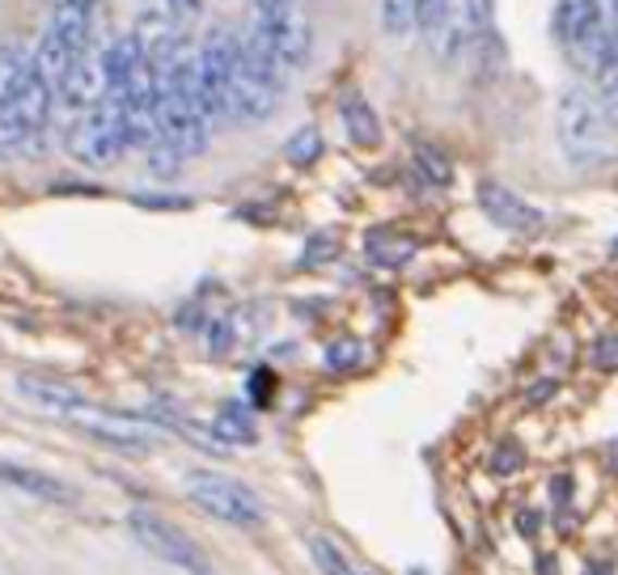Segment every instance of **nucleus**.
Instances as JSON below:
<instances>
[{"label":"nucleus","instance_id":"obj_9","mask_svg":"<svg viewBox=\"0 0 618 575\" xmlns=\"http://www.w3.org/2000/svg\"><path fill=\"white\" fill-rule=\"evenodd\" d=\"M487 35V0H445L441 13L428 22V51L445 64L470 55Z\"/></svg>","mask_w":618,"mask_h":575},{"label":"nucleus","instance_id":"obj_22","mask_svg":"<svg viewBox=\"0 0 618 575\" xmlns=\"http://www.w3.org/2000/svg\"><path fill=\"white\" fill-rule=\"evenodd\" d=\"M284 157L293 161V165H313L318 157H322V136H318V127H301V132H293L288 136V145H284Z\"/></svg>","mask_w":618,"mask_h":575},{"label":"nucleus","instance_id":"obj_6","mask_svg":"<svg viewBox=\"0 0 618 575\" xmlns=\"http://www.w3.org/2000/svg\"><path fill=\"white\" fill-rule=\"evenodd\" d=\"M64 149L77 157L89 170H107L127 153V132H123V111L119 102H102L94 111H85L64 127Z\"/></svg>","mask_w":618,"mask_h":575},{"label":"nucleus","instance_id":"obj_28","mask_svg":"<svg viewBox=\"0 0 618 575\" xmlns=\"http://www.w3.org/2000/svg\"><path fill=\"white\" fill-rule=\"evenodd\" d=\"M203 343H208L212 355H225V351L233 347V322L225 317V313H217V317H208V322H203Z\"/></svg>","mask_w":618,"mask_h":575},{"label":"nucleus","instance_id":"obj_27","mask_svg":"<svg viewBox=\"0 0 618 575\" xmlns=\"http://www.w3.org/2000/svg\"><path fill=\"white\" fill-rule=\"evenodd\" d=\"M335 241H339V237H335V229H318L306 241L301 263H306V267H322V263H331V259L339 254V246H335Z\"/></svg>","mask_w":618,"mask_h":575},{"label":"nucleus","instance_id":"obj_19","mask_svg":"<svg viewBox=\"0 0 618 575\" xmlns=\"http://www.w3.org/2000/svg\"><path fill=\"white\" fill-rule=\"evenodd\" d=\"M35 73V51L26 42H0V102H9Z\"/></svg>","mask_w":618,"mask_h":575},{"label":"nucleus","instance_id":"obj_3","mask_svg":"<svg viewBox=\"0 0 618 575\" xmlns=\"http://www.w3.org/2000/svg\"><path fill=\"white\" fill-rule=\"evenodd\" d=\"M242 39L275 55L293 77L313 60V22L301 0H250V22Z\"/></svg>","mask_w":618,"mask_h":575},{"label":"nucleus","instance_id":"obj_35","mask_svg":"<svg viewBox=\"0 0 618 575\" xmlns=\"http://www.w3.org/2000/svg\"><path fill=\"white\" fill-rule=\"evenodd\" d=\"M589 575H615V563H589Z\"/></svg>","mask_w":618,"mask_h":575},{"label":"nucleus","instance_id":"obj_11","mask_svg":"<svg viewBox=\"0 0 618 575\" xmlns=\"http://www.w3.org/2000/svg\"><path fill=\"white\" fill-rule=\"evenodd\" d=\"M474 203L504 233H542V225H546V212H539L530 199H521L512 187H504L496 178H479Z\"/></svg>","mask_w":618,"mask_h":575},{"label":"nucleus","instance_id":"obj_33","mask_svg":"<svg viewBox=\"0 0 618 575\" xmlns=\"http://www.w3.org/2000/svg\"><path fill=\"white\" fill-rule=\"evenodd\" d=\"M555 389H559V385H555V382H551V377H546V382H542V385H534L530 402H542V398H555Z\"/></svg>","mask_w":618,"mask_h":575},{"label":"nucleus","instance_id":"obj_25","mask_svg":"<svg viewBox=\"0 0 618 575\" xmlns=\"http://www.w3.org/2000/svg\"><path fill=\"white\" fill-rule=\"evenodd\" d=\"M364 364V347L356 343V339H335V343L326 347V368L331 373H356Z\"/></svg>","mask_w":618,"mask_h":575},{"label":"nucleus","instance_id":"obj_16","mask_svg":"<svg viewBox=\"0 0 618 575\" xmlns=\"http://www.w3.org/2000/svg\"><path fill=\"white\" fill-rule=\"evenodd\" d=\"M17 393L26 398V402H35L39 411H47V415H55V420H69L73 411H77L81 398L73 385H64V382H39V377H22L17 382Z\"/></svg>","mask_w":618,"mask_h":575},{"label":"nucleus","instance_id":"obj_34","mask_svg":"<svg viewBox=\"0 0 618 575\" xmlns=\"http://www.w3.org/2000/svg\"><path fill=\"white\" fill-rule=\"evenodd\" d=\"M606 13H610V35L618 42V0H606Z\"/></svg>","mask_w":618,"mask_h":575},{"label":"nucleus","instance_id":"obj_21","mask_svg":"<svg viewBox=\"0 0 618 575\" xmlns=\"http://www.w3.org/2000/svg\"><path fill=\"white\" fill-rule=\"evenodd\" d=\"M416 170H420V178L432 183V187H449L454 183V161L441 153L436 145H420L416 149Z\"/></svg>","mask_w":618,"mask_h":575},{"label":"nucleus","instance_id":"obj_14","mask_svg":"<svg viewBox=\"0 0 618 575\" xmlns=\"http://www.w3.org/2000/svg\"><path fill=\"white\" fill-rule=\"evenodd\" d=\"M445 0H382V30L390 39L424 35L428 22L441 13Z\"/></svg>","mask_w":618,"mask_h":575},{"label":"nucleus","instance_id":"obj_37","mask_svg":"<svg viewBox=\"0 0 618 575\" xmlns=\"http://www.w3.org/2000/svg\"><path fill=\"white\" fill-rule=\"evenodd\" d=\"M615 470H618V461H615Z\"/></svg>","mask_w":618,"mask_h":575},{"label":"nucleus","instance_id":"obj_8","mask_svg":"<svg viewBox=\"0 0 618 575\" xmlns=\"http://www.w3.org/2000/svg\"><path fill=\"white\" fill-rule=\"evenodd\" d=\"M127 529L140 541V550H149L157 563H165V567H174L183 575H212V563L195 546V537L187 529H178V525H170V521H161L149 508H132Z\"/></svg>","mask_w":618,"mask_h":575},{"label":"nucleus","instance_id":"obj_24","mask_svg":"<svg viewBox=\"0 0 618 575\" xmlns=\"http://www.w3.org/2000/svg\"><path fill=\"white\" fill-rule=\"evenodd\" d=\"M157 13L170 22V30L187 35L195 22H199V13H203V0H161V9H157Z\"/></svg>","mask_w":618,"mask_h":575},{"label":"nucleus","instance_id":"obj_10","mask_svg":"<svg viewBox=\"0 0 618 575\" xmlns=\"http://www.w3.org/2000/svg\"><path fill=\"white\" fill-rule=\"evenodd\" d=\"M69 423H77L85 436L102 440L115 453H149L157 445V427L149 420H132V415H115V411H98L94 402H81L69 415Z\"/></svg>","mask_w":618,"mask_h":575},{"label":"nucleus","instance_id":"obj_15","mask_svg":"<svg viewBox=\"0 0 618 575\" xmlns=\"http://www.w3.org/2000/svg\"><path fill=\"white\" fill-rule=\"evenodd\" d=\"M339 123H344V132H348V140L356 149H378L382 145V118L360 93L339 98Z\"/></svg>","mask_w":618,"mask_h":575},{"label":"nucleus","instance_id":"obj_31","mask_svg":"<svg viewBox=\"0 0 618 575\" xmlns=\"http://www.w3.org/2000/svg\"><path fill=\"white\" fill-rule=\"evenodd\" d=\"M268 393H271V373L268 368H255V377H250V398L263 407V402H268Z\"/></svg>","mask_w":618,"mask_h":575},{"label":"nucleus","instance_id":"obj_7","mask_svg":"<svg viewBox=\"0 0 618 575\" xmlns=\"http://www.w3.org/2000/svg\"><path fill=\"white\" fill-rule=\"evenodd\" d=\"M187 496L199 512H208L212 521L221 525H233V529H259L268 521L263 503L250 487L233 483V478H221V474H208V470H191L187 474Z\"/></svg>","mask_w":618,"mask_h":575},{"label":"nucleus","instance_id":"obj_36","mask_svg":"<svg viewBox=\"0 0 618 575\" xmlns=\"http://www.w3.org/2000/svg\"><path fill=\"white\" fill-rule=\"evenodd\" d=\"M610 259H618V237L610 241Z\"/></svg>","mask_w":618,"mask_h":575},{"label":"nucleus","instance_id":"obj_26","mask_svg":"<svg viewBox=\"0 0 618 575\" xmlns=\"http://www.w3.org/2000/svg\"><path fill=\"white\" fill-rule=\"evenodd\" d=\"M526 449H521V445H517V440H504V445H496V449H492V461H487V465H492V474H496V478H512V474H521V470H526Z\"/></svg>","mask_w":618,"mask_h":575},{"label":"nucleus","instance_id":"obj_12","mask_svg":"<svg viewBox=\"0 0 618 575\" xmlns=\"http://www.w3.org/2000/svg\"><path fill=\"white\" fill-rule=\"evenodd\" d=\"M42 39L69 51L73 60L98 42V0H55Z\"/></svg>","mask_w":618,"mask_h":575},{"label":"nucleus","instance_id":"obj_1","mask_svg":"<svg viewBox=\"0 0 618 575\" xmlns=\"http://www.w3.org/2000/svg\"><path fill=\"white\" fill-rule=\"evenodd\" d=\"M555 136L559 153L577 170H597L615 157V123L606 118L602 102L589 85H568L555 102Z\"/></svg>","mask_w":618,"mask_h":575},{"label":"nucleus","instance_id":"obj_4","mask_svg":"<svg viewBox=\"0 0 618 575\" xmlns=\"http://www.w3.org/2000/svg\"><path fill=\"white\" fill-rule=\"evenodd\" d=\"M551 30L559 51L577 64L580 73H589L597 64V55L610 47V13L606 0H555L551 9Z\"/></svg>","mask_w":618,"mask_h":575},{"label":"nucleus","instance_id":"obj_29","mask_svg":"<svg viewBox=\"0 0 618 575\" xmlns=\"http://www.w3.org/2000/svg\"><path fill=\"white\" fill-rule=\"evenodd\" d=\"M593 364H597L602 373L618 368V335H602V339L593 343Z\"/></svg>","mask_w":618,"mask_h":575},{"label":"nucleus","instance_id":"obj_18","mask_svg":"<svg viewBox=\"0 0 618 575\" xmlns=\"http://www.w3.org/2000/svg\"><path fill=\"white\" fill-rule=\"evenodd\" d=\"M584 77H589L593 98L602 102V111H606V118L615 123V132H618V42L615 39H610V47L597 55V64H593Z\"/></svg>","mask_w":618,"mask_h":575},{"label":"nucleus","instance_id":"obj_20","mask_svg":"<svg viewBox=\"0 0 618 575\" xmlns=\"http://www.w3.org/2000/svg\"><path fill=\"white\" fill-rule=\"evenodd\" d=\"M212 440H221V445H255V440H259V427H255L250 407L225 402V407L217 411V420H212Z\"/></svg>","mask_w":618,"mask_h":575},{"label":"nucleus","instance_id":"obj_32","mask_svg":"<svg viewBox=\"0 0 618 575\" xmlns=\"http://www.w3.org/2000/svg\"><path fill=\"white\" fill-rule=\"evenodd\" d=\"M551 496H555V503H568V496H572V478H568V474H559V478L551 483Z\"/></svg>","mask_w":618,"mask_h":575},{"label":"nucleus","instance_id":"obj_23","mask_svg":"<svg viewBox=\"0 0 618 575\" xmlns=\"http://www.w3.org/2000/svg\"><path fill=\"white\" fill-rule=\"evenodd\" d=\"M309 554H313V563H318V572L322 575H356L348 567V559H344V550L335 546V541H326V537H309Z\"/></svg>","mask_w":618,"mask_h":575},{"label":"nucleus","instance_id":"obj_17","mask_svg":"<svg viewBox=\"0 0 618 575\" xmlns=\"http://www.w3.org/2000/svg\"><path fill=\"white\" fill-rule=\"evenodd\" d=\"M416 250H420V241H416V237H407V233L378 229V233H369V237H364V259L382 271L407 267V263L416 259Z\"/></svg>","mask_w":618,"mask_h":575},{"label":"nucleus","instance_id":"obj_13","mask_svg":"<svg viewBox=\"0 0 618 575\" xmlns=\"http://www.w3.org/2000/svg\"><path fill=\"white\" fill-rule=\"evenodd\" d=\"M0 483L22 491V496L47 499V503H77V491L69 483H60L55 474L30 470V465H17V461H0Z\"/></svg>","mask_w":618,"mask_h":575},{"label":"nucleus","instance_id":"obj_5","mask_svg":"<svg viewBox=\"0 0 618 575\" xmlns=\"http://www.w3.org/2000/svg\"><path fill=\"white\" fill-rule=\"evenodd\" d=\"M233 77H237V35L217 26L195 47V80H199V102L208 123H230Z\"/></svg>","mask_w":618,"mask_h":575},{"label":"nucleus","instance_id":"obj_2","mask_svg":"<svg viewBox=\"0 0 618 575\" xmlns=\"http://www.w3.org/2000/svg\"><path fill=\"white\" fill-rule=\"evenodd\" d=\"M51 127H55V89L47 85V77L35 64L26 85L9 102H0V157L4 161H39L47 153Z\"/></svg>","mask_w":618,"mask_h":575},{"label":"nucleus","instance_id":"obj_30","mask_svg":"<svg viewBox=\"0 0 618 575\" xmlns=\"http://www.w3.org/2000/svg\"><path fill=\"white\" fill-rule=\"evenodd\" d=\"M136 208H187L178 195H136Z\"/></svg>","mask_w":618,"mask_h":575}]
</instances>
